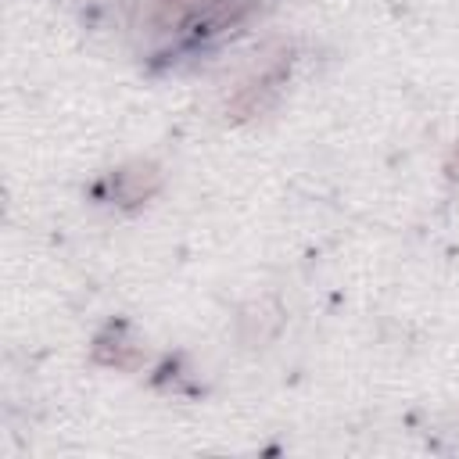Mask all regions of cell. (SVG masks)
<instances>
[{
	"label": "cell",
	"mask_w": 459,
	"mask_h": 459,
	"mask_svg": "<svg viewBox=\"0 0 459 459\" xmlns=\"http://www.w3.org/2000/svg\"><path fill=\"white\" fill-rule=\"evenodd\" d=\"M158 183H161V172L154 165H143V161L115 172V194H118L122 204H136V201L151 197L158 190Z\"/></svg>",
	"instance_id": "6da1fadb"
},
{
	"label": "cell",
	"mask_w": 459,
	"mask_h": 459,
	"mask_svg": "<svg viewBox=\"0 0 459 459\" xmlns=\"http://www.w3.org/2000/svg\"><path fill=\"white\" fill-rule=\"evenodd\" d=\"M280 79H283V68H273L269 75H262L258 82H251L247 90H240V97L233 100V118H247V115H255V111H262V108L276 97Z\"/></svg>",
	"instance_id": "7a4b0ae2"
},
{
	"label": "cell",
	"mask_w": 459,
	"mask_h": 459,
	"mask_svg": "<svg viewBox=\"0 0 459 459\" xmlns=\"http://www.w3.org/2000/svg\"><path fill=\"white\" fill-rule=\"evenodd\" d=\"M448 176H459V151H455L452 161H448Z\"/></svg>",
	"instance_id": "3957f363"
}]
</instances>
